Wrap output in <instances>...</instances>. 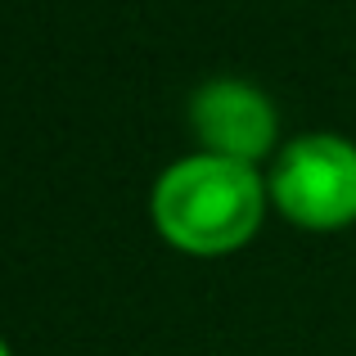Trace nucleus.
I'll use <instances>...</instances> for the list:
<instances>
[{
    "instance_id": "f257e3e1",
    "label": "nucleus",
    "mask_w": 356,
    "mask_h": 356,
    "mask_svg": "<svg viewBox=\"0 0 356 356\" xmlns=\"http://www.w3.org/2000/svg\"><path fill=\"white\" fill-rule=\"evenodd\" d=\"M270 212L266 172L221 154H181L149 190V221L167 248L185 257H230L257 239Z\"/></svg>"
},
{
    "instance_id": "f03ea898",
    "label": "nucleus",
    "mask_w": 356,
    "mask_h": 356,
    "mask_svg": "<svg viewBox=\"0 0 356 356\" xmlns=\"http://www.w3.org/2000/svg\"><path fill=\"white\" fill-rule=\"evenodd\" d=\"M270 208L298 230L334 235L356 226V140L339 131H302L284 140L266 172Z\"/></svg>"
},
{
    "instance_id": "7ed1b4c3",
    "label": "nucleus",
    "mask_w": 356,
    "mask_h": 356,
    "mask_svg": "<svg viewBox=\"0 0 356 356\" xmlns=\"http://www.w3.org/2000/svg\"><path fill=\"white\" fill-rule=\"evenodd\" d=\"M190 136L203 154L261 167L280 154V108L261 86L243 77H208L185 104Z\"/></svg>"
},
{
    "instance_id": "20e7f679",
    "label": "nucleus",
    "mask_w": 356,
    "mask_h": 356,
    "mask_svg": "<svg viewBox=\"0 0 356 356\" xmlns=\"http://www.w3.org/2000/svg\"><path fill=\"white\" fill-rule=\"evenodd\" d=\"M0 356H14V348H9V343H5V339H0Z\"/></svg>"
}]
</instances>
